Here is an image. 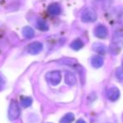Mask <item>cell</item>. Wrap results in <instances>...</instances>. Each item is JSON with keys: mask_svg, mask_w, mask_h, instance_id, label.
<instances>
[{"mask_svg": "<svg viewBox=\"0 0 123 123\" xmlns=\"http://www.w3.org/2000/svg\"><path fill=\"white\" fill-rule=\"evenodd\" d=\"M123 47V28H119L115 31L110 46V50L113 54H118Z\"/></svg>", "mask_w": 123, "mask_h": 123, "instance_id": "6da1fadb", "label": "cell"}, {"mask_svg": "<svg viewBox=\"0 0 123 123\" xmlns=\"http://www.w3.org/2000/svg\"><path fill=\"white\" fill-rule=\"evenodd\" d=\"M97 20V14L92 8H86L81 14V20L85 23H91Z\"/></svg>", "mask_w": 123, "mask_h": 123, "instance_id": "7a4b0ae2", "label": "cell"}, {"mask_svg": "<svg viewBox=\"0 0 123 123\" xmlns=\"http://www.w3.org/2000/svg\"><path fill=\"white\" fill-rule=\"evenodd\" d=\"M20 115V109L18 106V104L15 100L11 102L8 108V117L11 121H14L19 117Z\"/></svg>", "mask_w": 123, "mask_h": 123, "instance_id": "3957f363", "label": "cell"}, {"mask_svg": "<svg viewBox=\"0 0 123 123\" xmlns=\"http://www.w3.org/2000/svg\"><path fill=\"white\" fill-rule=\"evenodd\" d=\"M46 79L52 85H58L61 81V73L60 71H51L46 74Z\"/></svg>", "mask_w": 123, "mask_h": 123, "instance_id": "277c9868", "label": "cell"}, {"mask_svg": "<svg viewBox=\"0 0 123 123\" xmlns=\"http://www.w3.org/2000/svg\"><path fill=\"white\" fill-rule=\"evenodd\" d=\"M42 49H43L42 43L39 42V41H35V42L31 43L28 46V51L32 55L38 54V53H39L42 51Z\"/></svg>", "mask_w": 123, "mask_h": 123, "instance_id": "5b68a950", "label": "cell"}, {"mask_svg": "<svg viewBox=\"0 0 123 123\" xmlns=\"http://www.w3.org/2000/svg\"><path fill=\"white\" fill-rule=\"evenodd\" d=\"M94 34L96 37L100 38V39H105L108 36V30L105 25H100L96 27L94 30Z\"/></svg>", "mask_w": 123, "mask_h": 123, "instance_id": "8992f818", "label": "cell"}, {"mask_svg": "<svg viewBox=\"0 0 123 123\" xmlns=\"http://www.w3.org/2000/svg\"><path fill=\"white\" fill-rule=\"evenodd\" d=\"M107 98L111 101H116L119 99L120 97V90L117 87H112L107 90Z\"/></svg>", "mask_w": 123, "mask_h": 123, "instance_id": "52a82bcc", "label": "cell"}, {"mask_svg": "<svg viewBox=\"0 0 123 123\" xmlns=\"http://www.w3.org/2000/svg\"><path fill=\"white\" fill-rule=\"evenodd\" d=\"M92 49L94 50L96 52H97L98 54L100 55H104L107 52V47L102 43H95L92 46Z\"/></svg>", "mask_w": 123, "mask_h": 123, "instance_id": "ba28073f", "label": "cell"}, {"mask_svg": "<svg viewBox=\"0 0 123 123\" xmlns=\"http://www.w3.org/2000/svg\"><path fill=\"white\" fill-rule=\"evenodd\" d=\"M48 12L51 15H58L61 13V8L58 3H52L48 7Z\"/></svg>", "mask_w": 123, "mask_h": 123, "instance_id": "9c48e42d", "label": "cell"}, {"mask_svg": "<svg viewBox=\"0 0 123 123\" xmlns=\"http://www.w3.org/2000/svg\"><path fill=\"white\" fill-rule=\"evenodd\" d=\"M65 82L66 84L70 86H74L76 84V78L74 77V75L71 72H66L65 76Z\"/></svg>", "mask_w": 123, "mask_h": 123, "instance_id": "30bf717a", "label": "cell"}, {"mask_svg": "<svg viewBox=\"0 0 123 123\" xmlns=\"http://www.w3.org/2000/svg\"><path fill=\"white\" fill-rule=\"evenodd\" d=\"M104 63V60L100 56H95L91 58V65L96 68H99Z\"/></svg>", "mask_w": 123, "mask_h": 123, "instance_id": "8fae6325", "label": "cell"}, {"mask_svg": "<svg viewBox=\"0 0 123 123\" xmlns=\"http://www.w3.org/2000/svg\"><path fill=\"white\" fill-rule=\"evenodd\" d=\"M83 46H84V43H83V41L80 39L74 40L73 42L71 43V45H70V47L73 50H74V51H78V50L81 49Z\"/></svg>", "mask_w": 123, "mask_h": 123, "instance_id": "7c38bea8", "label": "cell"}, {"mask_svg": "<svg viewBox=\"0 0 123 123\" xmlns=\"http://www.w3.org/2000/svg\"><path fill=\"white\" fill-rule=\"evenodd\" d=\"M23 36H25V38H28V39H30L33 36H34V31L31 27H25L23 29Z\"/></svg>", "mask_w": 123, "mask_h": 123, "instance_id": "4fadbf2b", "label": "cell"}, {"mask_svg": "<svg viewBox=\"0 0 123 123\" xmlns=\"http://www.w3.org/2000/svg\"><path fill=\"white\" fill-rule=\"evenodd\" d=\"M74 120V116L72 113H68L63 116L60 120V123H71Z\"/></svg>", "mask_w": 123, "mask_h": 123, "instance_id": "5bb4252c", "label": "cell"}, {"mask_svg": "<svg viewBox=\"0 0 123 123\" xmlns=\"http://www.w3.org/2000/svg\"><path fill=\"white\" fill-rule=\"evenodd\" d=\"M37 27H38V29H39L40 30H43V31H46L49 30V26H48L47 23H46L44 20H42V19L38 20Z\"/></svg>", "mask_w": 123, "mask_h": 123, "instance_id": "9a60e30c", "label": "cell"}, {"mask_svg": "<svg viewBox=\"0 0 123 123\" xmlns=\"http://www.w3.org/2000/svg\"><path fill=\"white\" fill-rule=\"evenodd\" d=\"M20 101H21V105L22 106L24 107H29L31 105V104L33 103V100L30 98V97H26V96H24L21 98V100H20Z\"/></svg>", "mask_w": 123, "mask_h": 123, "instance_id": "2e32d148", "label": "cell"}, {"mask_svg": "<svg viewBox=\"0 0 123 123\" xmlns=\"http://www.w3.org/2000/svg\"><path fill=\"white\" fill-rule=\"evenodd\" d=\"M116 77L119 80H123V68L119 67V68L117 69V71H116Z\"/></svg>", "mask_w": 123, "mask_h": 123, "instance_id": "e0dca14e", "label": "cell"}, {"mask_svg": "<svg viewBox=\"0 0 123 123\" xmlns=\"http://www.w3.org/2000/svg\"><path fill=\"white\" fill-rule=\"evenodd\" d=\"M4 85H5V82H4V80H3V77H2V76L0 75V90L3 89V87H4Z\"/></svg>", "mask_w": 123, "mask_h": 123, "instance_id": "ac0fdd59", "label": "cell"}, {"mask_svg": "<svg viewBox=\"0 0 123 123\" xmlns=\"http://www.w3.org/2000/svg\"><path fill=\"white\" fill-rule=\"evenodd\" d=\"M76 123H86V122H85L83 119H80V120H78L77 122H76Z\"/></svg>", "mask_w": 123, "mask_h": 123, "instance_id": "d6986e66", "label": "cell"}, {"mask_svg": "<svg viewBox=\"0 0 123 123\" xmlns=\"http://www.w3.org/2000/svg\"><path fill=\"white\" fill-rule=\"evenodd\" d=\"M122 67H123V62H122Z\"/></svg>", "mask_w": 123, "mask_h": 123, "instance_id": "ffe728a7", "label": "cell"}, {"mask_svg": "<svg viewBox=\"0 0 123 123\" xmlns=\"http://www.w3.org/2000/svg\"><path fill=\"white\" fill-rule=\"evenodd\" d=\"M0 1H1V0H0Z\"/></svg>", "mask_w": 123, "mask_h": 123, "instance_id": "44dd1931", "label": "cell"}]
</instances>
